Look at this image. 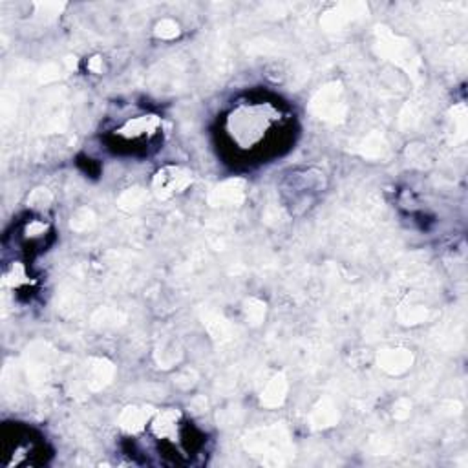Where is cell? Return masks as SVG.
<instances>
[{
  "instance_id": "1",
  "label": "cell",
  "mask_w": 468,
  "mask_h": 468,
  "mask_svg": "<svg viewBox=\"0 0 468 468\" xmlns=\"http://www.w3.org/2000/svg\"><path fill=\"white\" fill-rule=\"evenodd\" d=\"M190 172L183 169H165L154 180V189H156L157 196L161 198H169V196L176 194L180 190L185 189L190 183Z\"/></svg>"
},
{
  "instance_id": "2",
  "label": "cell",
  "mask_w": 468,
  "mask_h": 468,
  "mask_svg": "<svg viewBox=\"0 0 468 468\" xmlns=\"http://www.w3.org/2000/svg\"><path fill=\"white\" fill-rule=\"evenodd\" d=\"M147 415H145L143 410L137 408H127V412L123 414L121 417V426L128 432H137L141 430L145 425H147Z\"/></svg>"
}]
</instances>
